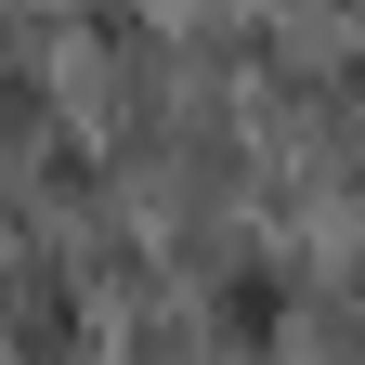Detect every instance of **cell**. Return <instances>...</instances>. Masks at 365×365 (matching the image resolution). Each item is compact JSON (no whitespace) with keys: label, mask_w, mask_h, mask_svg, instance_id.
I'll use <instances>...</instances> for the list:
<instances>
[{"label":"cell","mask_w":365,"mask_h":365,"mask_svg":"<svg viewBox=\"0 0 365 365\" xmlns=\"http://www.w3.org/2000/svg\"><path fill=\"white\" fill-rule=\"evenodd\" d=\"M222 327H235V339H274V274H235V300H222Z\"/></svg>","instance_id":"6da1fadb"}]
</instances>
